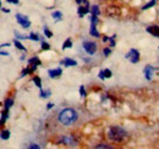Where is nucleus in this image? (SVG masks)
<instances>
[{
    "instance_id": "nucleus-1",
    "label": "nucleus",
    "mask_w": 159,
    "mask_h": 149,
    "mask_svg": "<svg viewBox=\"0 0 159 149\" xmlns=\"http://www.w3.org/2000/svg\"><path fill=\"white\" fill-rule=\"evenodd\" d=\"M77 120V112L74 109H65L59 114V121L64 126H70Z\"/></svg>"
},
{
    "instance_id": "nucleus-2",
    "label": "nucleus",
    "mask_w": 159,
    "mask_h": 149,
    "mask_svg": "<svg viewBox=\"0 0 159 149\" xmlns=\"http://www.w3.org/2000/svg\"><path fill=\"white\" fill-rule=\"evenodd\" d=\"M108 137L110 141H114V142H122L126 137H127V133L126 131L121 127H118V126H113L110 127L109 131H108Z\"/></svg>"
},
{
    "instance_id": "nucleus-3",
    "label": "nucleus",
    "mask_w": 159,
    "mask_h": 149,
    "mask_svg": "<svg viewBox=\"0 0 159 149\" xmlns=\"http://www.w3.org/2000/svg\"><path fill=\"white\" fill-rule=\"evenodd\" d=\"M83 49H84L89 55H93V54L97 52V44L93 43V42H84V43H83Z\"/></svg>"
},
{
    "instance_id": "nucleus-4",
    "label": "nucleus",
    "mask_w": 159,
    "mask_h": 149,
    "mask_svg": "<svg viewBox=\"0 0 159 149\" xmlns=\"http://www.w3.org/2000/svg\"><path fill=\"white\" fill-rule=\"evenodd\" d=\"M126 59L127 60H130L131 62H134V64H136V62H139V54L137 50H135V49H131L127 54H126Z\"/></svg>"
},
{
    "instance_id": "nucleus-5",
    "label": "nucleus",
    "mask_w": 159,
    "mask_h": 149,
    "mask_svg": "<svg viewBox=\"0 0 159 149\" xmlns=\"http://www.w3.org/2000/svg\"><path fill=\"white\" fill-rule=\"evenodd\" d=\"M16 20H17V22L20 23L23 28H28L31 26V22H30V20H28L27 16H23L21 14H17L16 15Z\"/></svg>"
},
{
    "instance_id": "nucleus-6",
    "label": "nucleus",
    "mask_w": 159,
    "mask_h": 149,
    "mask_svg": "<svg viewBox=\"0 0 159 149\" xmlns=\"http://www.w3.org/2000/svg\"><path fill=\"white\" fill-rule=\"evenodd\" d=\"M120 14H121V11L118 6H109L107 9V15L110 17H118L120 16Z\"/></svg>"
},
{
    "instance_id": "nucleus-7",
    "label": "nucleus",
    "mask_w": 159,
    "mask_h": 149,
    "mask_svg": "<svg viewBox=\"0 0 159 149\" xmlns=\"http://www.w3.org/2000/svg\"><path fill=\"white\" fill-rule=\"evenodd\" d=\"M60 142H61V143H64V144H66V146H75V144H76V141H75L71 136L62 137V138L60 139Z\"/></svg>"
},
{
    "instance_id": "nucleus-8",
    "label": "nucleus",
    "mask_w": 159,
    "mask_h": 149,
    "mask_svg": "<svg viewBox=\"0 0 159 149\" xmlns=\"http://www.w3.org/2000/svg\"><path fill=\"white\" fill-rule=\"evenodd\" d=\"M48 74H49V76H50L52 78H55V77H59V76H61V74H62V70H61V69L49 70V71H48Z\"/></svg>"
},
{
    "instance_id": "nucleus-9",
    "label": "nucleus",
    "mask_w": 159,
    "mask_h": 149,
    "mask_svg": "<svg viewBox=\"0 0 159 149\" xmlns=\"http://www.w3.org/2000/svg\"><path fill=\"white\" fill-rule=\"evenodd\" d=\"M147 31H148L151 34H153L154 37H159V27L158 26H151V27L147 28Z\"/></svg>"
},
{
    "instance_id": "nucleus-10",
    "label": "nucleus",
    "mask_w": 159,
    "mask_h": 149,
    "mask_svg": "<svg viewBox=\"0 0 159 149\" xmlns=\"http://www.w3.org/2000/svg\"><path fill=\"white\" fill-rule=\"evenodd\" d=\"M60 64L61 65H65V66H76L77 65V62L75 60H72V59H64Z\"/></svg>"
},
{
    "instance_id": "nucleus-11",
    "label": "nucleus",
    "mask_w": 159,
    "mask_h": 149,
    "mask_svg": "<svg viewBox=\"0 0 159 149\" xmlns=\"http://www.w3.org/2000/svg\"><path fill=\"white\" fill-rule=\"evenodd\" d=\"M111 77V71L110 70H103V71H100L99 72V78L102 79H104V78H110Z\"/></svg>"
},
{
    "instance_id": "nucleus-12",
    "label": "nucleus",
    "mask_w": 159,
    "mask_h": 149,
    "mask_svg": "<svg viewBox=\"0 0 159 149\" xmlns=\"http://www.w3.org/2000/svg\"><path fill=\"white\" fill-rule=\"evenodd\" d=\"M144 74H146V78H147V79H152V76H153V67L147 66V67L144 69Z\"/></svg>"
},
{
    "instance_id": "nucleus-13",
    "label": "nucleus",
    "mask_w": 159,
    "mask_h": 149,
    "mask_svg": "<svg viewBox=\"0 0 159 149\" xmlns=\"http://www.w3.org/2000/svg\"><path fill=\"white\" fill-rule=\"evenodd\" d=\"M87 12H89V7H87V6H79V16L80 17H83Z\"/></svg>"
},
{
    "instance_id": "nucleus-14",
    "label": "nucleus",
    "mask_w": 159,
    "mask_h": 149,
    "mask_svg": "<svg viewBox=\"0 0 159 149\" xmlns=\"http://www.w3.org/2000/svg\"><path fill=\"white\" fill-rule=\"evenodd\" d=\"M7 117H9V110H7V109H5V111L1 114V119H0V126H4L5 121L7 120Z\"/></svg>"
},
{
    "instance_id": "nucleus-15",
    "label": "nucleus",
    "mask_w": 159,
    "mask_h": 149,
    "mask_svg": "<svg viewBox=\"0 0 159 149\" xmlns=\"http://www.w3.org/2000/svg\"><path fill=\"white\" fill-rule=\"evenodd\" d=\"M0 137H1V139H4V141L9 139V138H10V131L4 130L2 132H0Z\"/></svg>"
},
{
    "instance_id": "nucleus-16",
    "label": "nucleus",
    "mask_w": 159,
    "mask_h": 149,
    "mask_svg": "<svg viewBox=\"0 0 159 149\" xmlns=\"http://www.w3.org/2000/svg\"><path fill=\"white\" fill-rule=\"evenodd\" d=\"M12 105H14V99H11V98L6 99V100H5V103H4V106H5V109H7V110H9Z\"/></svg>"
},
{
    "instance_id": "nucleus-17",
    "label": "nucleus",
    "mask_w": 159,
    "mask_h": 149,
    "mask_svg": "<svg viewBox=\"0 0 159 149\" xmlns=\"http://www.w3.org/2000/svg\"><path fill=\"white\" fill-rule=\"evenodd\" d=\"M28 64H30V65H36V66H39L40 60L38 59V57H32V59H30V60H28Z\"/></svg>"
},
{
    "instance_id": "nucleus-18",
    "label": "nucleus",
    "mask_w": 159,
    "mask_h": 149,
    "mask_svg": "<svg viewBox=\"0 0 159 149\" xmlns=\"http://www.w3.org/2000/svg\"><path fill=\"white\" fill-rule=\"evenodd\" d=\"M89 33L93 36V37H99V33L97 32V29H96V25H92L91 26V29H89Z\"/></svg>"
},
{
    "instance_id": "nucleus-19",
    "label": "nucleus",
    "mask_w": 159,
    "mask_h": 149,
    "mask_svg": "<svg viewBox=\"0 0 159 149\" xmlns=\"http://www.w3.org/2000/svg\"><path fill=\"white\" fill-rule=\"evenodd\" d=\"M71 47H72V42H71V39H66L65 43L62 44V49H67V48H71Z\"/></svg>"
},
{
    "instance_id": "nucleus-20",
    "label": "nucleus",
    "mask_w": 159,
    "mask_h": 149,
    "mask_svg": "<svg viewBox=\"0 0 159 149\" xmlns=\"http://www.w3.org/2000/svg\"><path fill=\"white\" fill-rule=\"evenodd\" d=\"M76 2L79 4V6H87V7H89V4H88L87 0H76Z\"/></svg>"
},
{
    "instance_id": "nucleus-21",
    "label": "nucleus",
    "mask_w": 159,
    "mask_h": 149,
    "mask_svg": "<svg viewBox=\"0 0 159 149\" xmlns=\"http://www.w3.org/2000/svg\"><path fill=\"white\" fill-rule=\"evenodd\" d=\"M14 44H15V47H16L17 49H20V50H26V48H25V47L21 44L17 39H16V40H14Z\"/></svg>"
},
{
    "instance_id": "nucleus-22",
    "label": "nucleus",
    "mask_w": 159,
    "mask_h": 149,
    "mask_svg": "<svg viewBox=\"0 0 159 149\" xmlns=\"http://www.w3.org/2000/svg\"><path fill=\"white\" fill-rule=\"evenodd\" d=\"M92 15H99V7L97 6V5H94V6H92Z\"/></svg>"
},
{
    "instance_id": "nucleus-23",
    "label": "nucleus",
    "mask_w": 159,
    "mask_h": 149,
    "mask_svg": "<svg viewBox=\"0 0 159 149\" xmlns=\"http://www.w3.org/2000/svg\"><path fill=\"white\" fill-rule=\"evenodd\" d=\"M53 17H54L55 20H61L62 14H61L60 11H55V12H53Z\"/></svg>"
},
{
    "instance_id": "nucleus-24",
    "label": "nucleus",
    "mask_w": 159,
    "mask_h": 149,
    "mask_svg": "<svg viewBox=\"0 0 159 149\" xmlns=\"http://www.w3.org/2000/svg\"><path fill=\"white\" fill-rule=\"evenodd\" d=\"M33 82L36 83V86H37L38 88H42V82H40L39 77H34V78H33Z\"/></svg>"
},
{
    "instance_id": "nucleus-25",
    "label": "nucleus",
    "mask_w": 159,
    "mask_h": 149,
    "mask_svg": "<svg viewBox=\"0 0 159 149\" xmlns=\"http://www.w3.org/2000/svg\"><path fill=\"white\" fill-rule=\"evenodd\" d=\"M154 4H156V0H152V1H149V2L147 4V5H144V6L142 7V9H143V10H147V9H149L151 6H153Z\"/></svg>"
},
{
    "instance_id": "nucleus-26",
    "label": "nucleus",
    "mask_w": 159,
    "mask_h": 149,
    "mask_svg": "<svg viewBox=\"0 0 159 149\" xmlns=\"http://www.w3.org/2000/svg\"><path fill=\"white\" fill-rule=\"evenodd\" d=\"M50 95V91H40V97L42 98H48Z\"/></svg>"
},
{
    "instance_id": "nucleus-27",
    "label": "nucleus",
    "mask_w": 159,
    "mask_h": 149,
    "mask_svg": "<svg viewBox=\"0 0 159 149\" xmlns=\"http://www.w3.org/2000/svg\"><path fill=\"white\" fill-rule=\"evenodd\" d=\"M42 49H43V50H49V49H50V45H49L48 43H44V42H43V43H42Z\"/></svg>"
},
{
    "instance_id": "nucleus-28",
    "label": "nucleus",
    "mask_w": 159,
    "mask_h": 149,
    "mask_svg": "<svg viewBox=\"0 0 159 149\" xmlns=\"http://www.w3.org/2000/svg\"><path fill=\"white\" fill-rule=\"evenodd\" d=\"M44 34H45L47 37H49V38L53 37V33H52V32H50L48 28H44Z\"/></svg>"
},
{
    "instance_id": "nucleus-29",
    "label": "nucleus",
    "mask_w": 159,
    "mask_h": 149,
    "mask_svg": "<svg viewBox=\"0 0 159 149\" xmlns=\"http://www.w3.org/2000/svg\"><path fill=\"white\" fill-rule=\"evenodd\" d=\"M80 94H81V97H86V91H84V87L83 86L80 87Z\"/></svg>"
},
{
    "instance_id": "nucleus-30",
    "label": "nucleus",
    "mask_w": 159,
    "mask_h": 149,
    "mask_svg": "<svg viewBox=\"0 0 159 149\" xmlns=\"http://www.w3.org/2000/svg\"><path fill=\"white\" fill-rule=\"evenodd\" d=\"M30 39H32V40H39V37H38V36H37V34H33V33H32V34H30Z\"/></svg>"
},
{
    "instance_id": "nucleus-31",
    "label": "nucleus",
    "mask_w": 159,
    "mask_h": 149,
    "mask_svg": "<svg viewBox=\"0 0 159 149\" xmlns=\"http://www.w3.org/2000/svg\"><path fill=\"white\" fill-rule=\"evenodd\" d=\"M96 148H111V147H110V146H107V144H99V146H97V147H96Z\"/></svg>"
},
{
    "instance_id": "nucleus-32",
    "label": "nucleus",
    "mask_w": 159,
    "mask_h": 149,
    "mask_svg": "<svg viewBox=\"0 0 159 149\" xmlns=\"http://www.w3.org/2000/svg\"><path fill=\"white\" fill-rule=\"evenodd\" d=\"M110 53H111V50H110L109 48H107V49H104V55H105V56H108V55H109V54H110Z\"/></svg>"
},
{
    "instance_id": "nucleus-33",
    "label": "nucleus",
    "mask_w": 159,
    "mask_h": 149,
    "mask_svg": "<svg viewBox=\"0 0 159 149\" xmlns=\"http://www.w3.org/2000/svg\"><path fill=\"white\" fill-rule=\"evenodd\" d=\"M0 55H2V56H9V53H7V52H4V50H0Z\"/></svg>"
},
{
    "instance_id": "nucleus-34",
    "label": "nucleus",
    "mask_w": 159,
    "mask_h": 149,
    "mask_svg": "<svg viewBox=\"0 0 159 149\" xmlns=\"http://www.w3.org/2000/svg\"><path fill=\"white\" fill-rule=\"evenodd\" d=\"M28 148H31V149H39V146H37V144H32V146H30Z\"/></svg>"
},
{
    "instance_id": "nucleus-35",
    "label": "nucleus",
    "mask_w": 159,
    "mask_h": 149,
    "mask_svg": "<svg viewBox=\"0 0 159 149\" xmlns=\"http://www.w3.org/2000/svg\"><path fill=\"white\" fill-rule=\"evenodd\" d=\"M7 2H11V4H19V0H7Z\"/></svg>"
},
{
    "instance_id": "nucleus-36",
    "label": "nucleus",
    "mask_w": 159,
    "mask_h": 149,
    "mask_svg": "<svg viewBox=\"0 0 159 149\" xmlns=\"http://www.w3.org/2000/svg\"><path fill=\"white\" fill-rule=\"evenodd\" d=\"M47 108H48V109H52V108H53V104H52V103H49V104H48V106H47Z\"/></svg>"
},
{
    "instance_id": "nucleus-37",
    "label": "nucleus",
    "mask_w": 159,
    "mask_h": 149,
    "mask_svg": "<svg viewBox=\"0 0 159 149\" xmlns=\"http://www.w3.org/2000/svg\"><path fill=\"white\" fill-rule=\"evenodd\" d=\"M0 9H1V1H0Z\"/></svg>"
}]
</instances>
